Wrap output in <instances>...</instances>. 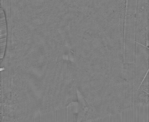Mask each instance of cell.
<instances>
[{
    "label": "cell",
    "instance_id": "cell-4",
    "mask_svg": "<svg viewBox=\"0 0 149 122\" xmlns=\"http://www.w3.org/2000/svg\"><path fill=\"white\" fill-rule=\"evenodd\" d=\"M124 79L129 83L134 84V63H124Z\"/></svg>",
    "mask_w": 149,
    "mask_h": 122
},
{
    "label": "cell",
    "instance_id": "cell-5",
    "mask_svg": "<svg viewBox=\"0 0 149 122\" xmlns=\"http://www.w3.org/2000/svg\"><path fill=\"white\" fill-rule=\"evenodd\" d=\"M137 3L138 0H126V15H136Z\"/></svg>",
    "mask_w": 149,
    "mask_h": 122
},
{
    "label": "cell",
    "instance_id": "cell-2",
    "mask_svg": "<svg viewBox=\"0 0 149 122\" xmlns=\"http://www.w3.org/2000/svg\"><path fill=\"white\" fill-rule=\"evenodd\" d=\"M134 90L138 89L148 72V48L135 43L134 57Z\"/></svg>",
    "mask_w": 149,
    "mask_h": 122
},
{
    "label": "cell",
    "instance_id": "cell-1",
    "mask_svg": "<svg viewBox=\"0 0 149 122\" xmlns=\"http://www.w3.org/2000/svg\"><path fill=\"white\" fill-rule=\"evenodd\" d=\"M136 16L125 15L124 22V64L134 63L135 45Z\"/></svg>",
    "mask_w": 149,
    "mask_h": 122
},
{
    "label": "cell",
    "instance_id": "cell-3",
    "mask_svg": "<svg viewBox=\"0 0 149 122\" xmlns=\"http://www.w3.org/2000/svg\"><path fill=\"white\" fill-rule=\"evenodd\" d=\"M135 41L139 44L147 48L149 46L148 22L136 19Z\"/></svg>",
    "mask_w": 149,
    "mask_h": 122
}]
</instances>
